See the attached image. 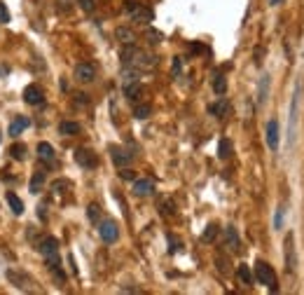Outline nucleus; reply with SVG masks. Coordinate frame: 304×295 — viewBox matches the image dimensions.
Listing matches in <instances>:
<instances>
[{"label": "nucleus", "instance_id": "4c0bfd02", "mask_svg": "<svg viewBox=\"0 0 304 295\" xmlns=\"http://www.w3.org/2000/svg\"><path fill=\"white\" fill-rule=\"evenodd\" d=\"M120 176L124 178V181H134V171H131V169H127V167L120 171Z\"/></svg>", "mask_w": 304, "mask_h": 295}, {"label": "nucleus", "instance_id": "4468645a", "mask_svg": "<svg viewBox=\"0 0 304 295\" xmlns=\"http://www.w3.org/2000/svg\"><path fill=\"white\" fill-rule=\"evenodd\" d=\"M40 253L45 258H56L59 255V242H56L54 237H45L40 242Z\"/></svg>", "mask_w": 304, "mask_h": 295}, {"label": "nucleus", "instance_id": "2eb2a0df", "mask_svg": "<svg viewBox=\"0 0 304 295\" xmlns=\"http://www.w3.org/2000/svg\"><path fill=\"white\" fill-rule=\"evenodd\" d=\"M28 127H31V120H28V117H24V115H19V117H14V120H12L10 129H7V134L17 138V136H19L24 129H28Z\"/></svg>", "mask_w": 304, "mask_h": 295}, {"label": "nucleus", "instance_id": "dca6fc26", "mask_svg": "<svg viewBox=\"0 0 304 295\" xmlns=\"http://www.w3.org/2000/svg\"><path fill=\"white\" fill-rule=\"evenodd\" d=\"M143 94V87H141V82L134 80V82H124V96H127L129 101H138Z\"/></svg>", "mask_w": 304, "mask_h": 295}, {"label": "nucleus", "instance_id": "ea45409f", "mask_svg": "<svg viewBox=\"0 0 304 295\" xmlns=\"http://www.w3.org/2000/svg\"><path fill=\"white\" fill-rule=\"evenodd\" d=\"M180 68H182V63H180V59L176 56V59H173V68H171V70H173V75L180 73Z\"/></svg>", "mask_w": 304, "mask_h": 295}, {"label": "nucleus", "instance_id": "ddd939ff", "mask_svg": "<svg viewBox=\"0 0 304 295\" xmlns=\"http://www.w3.org/2000/svg\"><path fill=\"white\" fill-rule=\"evenodd\" d=\"M267 145H269V150H274L276 153L278 150V122L276 120H269L267 122Z\"/></svg>", "mask_w": 304, "mask_h": 295}, {"label": "nucleus", "instance_id": "7ed1b4c3", "mask_svg": "<svg viewBox=\"0 0 304 295\" xmlns=\"http://www.w3.org/2000/svg\"><path fill=\"white\" fill-rule=\"evenodd\" d=\"M299 99H302V85L297 82V87L292 92V103H290V120H288V141L290 145L295 143V124H297V113H299Z\"/></svg>", "mask_w": 304, "mask_h": 295}, {"label": "nucleus", "instance_id": "f8f14e48", "mask_svg": "<svg viewBox=\"0 0 304 295\" xmlns=\"http://www.w3.org/2000/svg\"><path fill=\"white\" fill-rule=\"evenodd\" d=\"M295 265H297V258H295V237L288 235L285 237V269L292 274Z\"/></svg>", "mask_w": 304, "mask_h": 295}, {"label": "nucleus", "instance_id": "a19ab883", "mask_svg": "<svg viewBox=\"0 0 304 295\" xmlns=\"http://www.w3.org/2000/svg\"><path fill=\"white\" fill-rule=\"evenodd\" d=\"M218 269L220 272H227V260L225 258H218Z\"/></svg>", "mask_w": 304, "mask_h": 295}, {"label": "nucleus", "instance_id": "aec40b11", "mask_svg": "<svg viewBox=\"0 0 304 295\" xmlns=\"http://www.w3.org/2000/svg\"><path fill=\"white\" fill-rule=\"evenodd\" d=\"M115 35H117V40H120L122 45H134V42H136V33L131 31V28H127V26H120L115 31Z\"/></svg>", "mask_w": 304, "mask_h": 295}, {"label": "nucleus", "instance_id": "9d476101", "mask_svg": "<svg viewBox=\"0 0 304 295\" xmlns=\"http://www.w3.org/2000/svg\"><path fill=\"white\" fill-rule=\"evenodd\" d=\"M24 101H26L28 106H40V103H45V92L38 85H28L24 89Z\"/></svg>", "mask_w": 304, "mask_h": 295}, {"label": "nucleus", "instance_id": "f3484780", "mask_svg": "<svg viewBox=\"0 0 304 295\" xmlns=\"http://www.w3.org/2000/svg\"><path fill=\"white\" fill-rule=\"evenodd\" d=\"M209 113L223 120L225 115L230 113V101H227V99H220V101H216V103H211V106H209Z\"/></svg>", "mask_w": 304, "mask_h": 295}, {"label": "nucleus", "instance_id": "bb28decb", "mask_svg": "<svg viewBox=\"0 0 304 295\" xmlns=\"http://www.w3.org/2000/svg\"><path fill=\"white\" fill-rule=\"evenodd\" d=\"M267 92H269V75H262L260 78V89H257V103L267 101Z\"/></svg>", "mask_w": 304, "mask_h": 295}, {"label": "nucleus", "instance_id": "72a5a7b5", "mask_svg": "<svg viewBox=\"0 0 304 295\" xmlns=\"http://www.w3.org/2000/svg\"><path fill=\"white\" fill-rule=\"evenodd\" d=\"M56 7H59V12L68 14L73 10V0H56Z\"/></svg>", "mask_w": 304, "mask_h": 295}, {"label": "nucleus", "instance_id": "0eeeda50", "mask_svg": "<svg viewBox=\"0 0 304 295\" xmlns=\"http://www.w3.org/2000/svg\"><path fill=\"white\" fill-rule=\"evenodd\" d=\"M75 80L82 82V85H89V82L96 80V66L94 63H89V61H84V63H77L75 66Z\"/></svg>", "mask_w": 304, "mask_h": 295}, {"label": "nucleus", "instance_id": "2f4dec72", "mask_svg": "<svg viewBox=\"0 0 304 295\" xmlns=\"http://www.w3.org/2000/svg\"><path fill=\"white\" fill-rule=\"evenodd\" d=\"M145 38H148L150 45H157V42H162V40H164V35L159 33V31H155V28H150L148 33H145Z\"/></svg>", "mask_w": 304, "mask_h": 295}, {"label": "nucleus", "instance_id": "412c9836", "mask_svg": "<svg viewBox=\"0 0 304 295\" xmlns=\"http://www.w3.org/2000/svg\"><path fill=\"white\" fill-rule=\"evenodd\" d=\"M45 181H47V176H45V171H35L33 178H31V192H33V195L42 192V188H45Z\"/></svg>", "mask_w": 304, "mask_h": 295}, {"label": "nucleus", "instance_id": "58836bf2", "mask_svg": "<svg viewBox=\"0 0 304 295\" xmlns=\"http://www.w3.org/2000/svg\"><path fill=\"white\" fill-rule=\"evenodd\" d=\"M38 218H40V220H47V206H45V204L38 206Z\"/></svg>", "mask_w": 304, "mask_h": 295}, {"label": "nucleus", "instance_id": "473e14b6", "mask_svg": "<svg viewBox=\"0 0 304 295\" xmlns=\"http://www.w3.org/2000/svg\"><path fill=\"white\" fill-rule=\"evenodd\" d=\"M77 5L82 7V12H87V14H91L96 10V0H77Z\"/></svg>", "mask_w": 304, "mask_h": 295}, {"label": "nucleus", "instance_id": "79ce46f5", "mask_svg": "<svg viewBox=\"0 0 304 295\" xmlns=\"http://www.w3.org/2000/svg\"><path fill=\"white\" fill-rule=\"evenodd\" d=\"M75 101H77V103H80V106H87V103H89L87 94H77V99H75Z\"/></svg>", "mask_w": 304, "mask_h": 295}, {"label": "nucleus", "instance_id": "9b49d317", "mask_svg": "<svg viewBox=\"0 0 304 295\" xmlns=\"http://www.w3.org/2000/svg\"><path fill=\"white\" fill-rule=\"evenodd\" d=\"M131 190H134L136 197H150L155 192V181L152 178H136Z\"/></svg>", "mask_w": 304, "mask_h": 295}, {"label": "nucleus", "instance_id": "393cba45", "mask_svg": "<svg viewBox=\"0 0 304 295\" xmlns=\"http://www.w3.org/2000/svg\"><path fill=\"white\" fill-rule=\"evenodd\" d=\"M237 274H239V279H241V281L246 283V286H253V283H255V274L250 272V267H248V265H239Z\"/></svg>", "mask_w": 304, "mask_h": 295}, {"label": "nucleus", "instance_id": "5701e85b", "mask_svg": "<svg viewBox=\"0 0 304 295\" xmlns=\"http://www.w3.org/2000/svg\"><path fill=\"white\" fill-rule=\"evenodd\" d=\"M26 153H28L26 143H14V145L10 148V157H12V160H17V162L26 160Z\"/></svg>", "mask_w": 304, "mask_h": 295}, {"label": "nucleus", "instance_id": "cd10ccee", "mask_svg": "<svg viewBox=\"0 0 304 295\" xmlns=\"http://www.w3.org/2000/svg\"><path fill=\"white\" fill-rule=\"evenodd\" d=\"M213 92H216L218 96H223L225 92H227V80H225V75H216V78H213Z\"/></svg>", "mask_w": 304, "mask_h": 295}, {"label": "nucleus", "instance_id": "4be33fe9", "mask_svg": "<svg viewBox=\"0 0 304 295\" xmlns=\"http://www.w3.org/2000/svg\"><path fill=\"white\" fill-rule=\"evenodd\" d=\"M38 157L45 162H54V148H52V143H47V141L38 143Z\"/></svg>", "mask_w": 304, "mask_h": 295}, {"label": "nucleus", "instance_id": "a878e982", "mask_svg": "<svg viewBox=\"0 0 304 295\" xmlns=\"http://www.w3.org/2000/svg\"><path fill=\"white\" fill-rule=\"evenodd\" d=\"M7 204H10V208H12L14 215H21V213H24V201H21L19 197L14 195V192H7Z\"/></svg>", "mask_w": 304, "mask_h": 295}, {"label": "nucleus", "instance_id": "423d86ee", "mask_svg": "<svg viewBox=\"0 0 304 295\" xmlns=\"http://www.w3.org/2000/svg\"><path fill=\"white\" fill-rule=\"evenodd\" d=\"M7 279L17 286L19 290H26V293H33L35 286H33V279L26 276L24 272H17V269H7Z\"/></svg>", "mask_w": 304, "mask_h": 295}, {"label": "nucleus", "instance_id": "6e6552de", "mask_svg": "<svg viewBox=\"0 0 304 295\" xmlns=\"http://www.w3.org/2000/svg\"><path fill=\"white\" fill-rule=\"evenodd\" d=\"M75 162H77L82 169L98 167V157H96V153H91L89 148H77V150H75Z\"/></svg>", "mask_w": 304, "mask_h": 295}, {"label": "nucleus", "instance_id": "37998d69", "mask_svg": "<svg viewBox=\"0 0 304 295\" xmlns=\"http://www.w3.org/2000/svg\"><path fill=\"white\" fill-rule=\"evenodd\" d=\"M7 73H10V66H5V63H0V78H5Z\"/></svg>", "mask_w": 304, "mask_h": 295}, {"label": "nucleus", "instance_id": "f257e3e1", "mask_svg": "<svg viewBox=\"0 0 304 295\" xmlns=\"http://www.w3.org/2000/svg\"><path fill=\"white\" fill-rule=\"evenodd\" d=\"M120 59H122V66L124 68H129V70H138V73H143V70H152V68L157 66V56L143 52V49H138L136 45H124Z\"/></svg>", "mask_w": 304, "mask_h": 295}, {"label": "nucleus", "instance_id": "20e7f679", "mask_svg": "<svg viewBox=\"0 0 304 295\" xmlns=\"http://www.w3.org/2000/svg\"><path fill=\"white\" fill-rule=\"evenodd\" d=\"M124 10L129 12V17L138 24H150L152 21V10L150 7H143L141 3H136V0H127L124 3Z\"/></svg>", "mask_w": 304, "mask_h": 295}, {"label": "nucleus", "instance_id": "1a4fd4ad", "mask_svg": "<svg viewBox=\"0 0 304 295\" xmlns=\"http://www.w3.org/2000/svg\"><path fill=\"white\" fill-rule=\"evenodd\" d=\"M108 150H110V157H113V162H115V167H120V169L129 167V164H131V160H134V155H129L127 150H124V148H120V145H110Z\"/></svg>", "mask_w": 304, "mask_h": 295}, {"label": "nucleus", "instance_id": "e433bc0d", "mask_svg": "<svg viewBox=\"0 0 304 295\" xmlns=\"http://www.w3.org/2000/svg\"><path fill=\"white\" fill-rule=\"evenodd\" d=\"M169 244H171V246H169L171 253H176L178 248H180V242H178V239H173V235H169Z\"/></svg>", "mask_w": 304, "mask_h": 295}, {"label": "nucleus", "instance_id": "f03ea898", "mask_svg": "<svg viewBox=\"0 0 304 295\" xmlns=\"http://www.w3.org/2000/svg\"><path fill=\"white\" fill-rule=\"evenodd\" d=\"M255 281L257 283H262V286H267L269 290H276V272L271 269V265H267L264 260H257L255 262Z\"/></svg>", "mask_w": 304, "mask_h": 295}, {"label": "nucleus", "instance_id": "c756f323", "mask_svg": "<svg viewBox=\"0 0 304 295\" xmlns=\"http://www.w3.org/2000/svg\"><path fill=\"white\" fill-rule=\"evenodd\" d=\"M87 218L98 225V223H101V206H98V204H89L87 206Z\"/></svg>", "mask_w": 304, "mask_h": 295}, {"label": "nucleus", "instance_id": "b1692460", "mask_svg": "<svg viewBox=\"0 0 304 295\" xmlns=\"http://www.w3.org/2000/svg\"><path fill=\"white\" fill-rule=\"evenodd\" d=\"M232 150H234V145H232L230 138H223V141L218 143V157H220V160H230Z\"/></svg>", "mask_w": 304, "mask_h": 295}, {"label": "nucleus", "instance_id": "c03bdc74", "mask_svg": "<svg viewBox=\"0 0 304 295\" xmlns=\"http://www.w3.org/2000/svg\"><path fill=\"white\" fill-rule=\"evenodd\" d=\"M278 3H283V0H269V5H278Z\"/></svg>", "mask_w": 304, "mask_h": 295}, {"label": "nucleus", "instance_id": "39448f33", "mask_svg": "<svg viewBox=\"0 0 304 295\" xmlns=\"http://www.w3.org/2000/svg\"><path fill=\"white\" fill-rule=\"evenodd\" d=\"M98 235H101V242H106V244H115L117 239H120V228H117V223H115V220L106 218V220L98 223Z\"/></svg>", "mask_w": 304, "mask_h": 295}, {"label": "nucleus", "instance_id": "f704fd0d", "mask_svg": "<svg viewBox=\"0 0 304 295\" xmlns=\"http://www.w3.org/2000/svg\"><path fill=\"white\" fill-rule=\"evenodd\" d=\"M10 21V12H7L5 3H0V24H7Z\"/></svg>", "mask_w": 304, "mask_h": 295}, {"label": "nucleus", "instance_id": "6ab92c4d", "mask_svg": "<svg viewBox=\"0 0 304 295\" xmlns=\"http://www.w3.org/2000/svg\"><path fill=\"white\" fill-rule=\"evenodd\" d=\"M225 242H227V246H230V251H234V253H237L239 248H241V242H239V232L234 228H227L225 230Z\"/></svg>", "mask_w": 304, "mask_h": 295}, {"label": "nucleus", "instance_id": "a211bd4d", "mask_svg": "<svg viewBox=\"0 0 304 295\" xmlns=\"http://www.w3.org/2000/svg\"><path fill=\"white\" fill-rule=\"evenodd\" d=\"M82 131V127L77 124V122H70V120H63L59 124V134L61 136H77Z\"/></svg>", "mask_w": 304, "mask_h": 295}, {"label": "nucleus", "instance_id": "7c9ffc66", "mask_svg": "<svg viewBox=\"0 0 304 295\" xmlns=\"http://www.w3.org/2000/svg\"><path fill=\"white\" fill-rule=\"evenodd\" d=\"M218 232H220V228L213 223V225H209V228H206V232L201 235V239H204V242H213V239L218 237Z\"/></svg>", "mask_w": 304, "mask_h": 295}, {"label": "nucleus", "instance_id": "c9c22d12", "mask_svg": "<svg viewBox=\"0 0 304 295\" xmlns=\"http://www.w3.org/2000/svg\"><path fill=\"white\" fill-rule=\"evenodd\" d=\"M274 225H276V230L283 228V208H278V213L274 215Z\"/></svg>", "mask_w": 304, "mask_h": 295}, {"label": "nucleus", "instance_id": "c85d7f7f", "mask_svg": "<svg viewBox=\"0 0 304 295\" xmlns=\"http://www.w3.org/2000/svg\"><path fill=\"white\" fill-rule=\"evenodd\" d=\"M150 113H152V106H150V103H141V106L134 108L136 120H145V117H150Z\"/></svg>", "mask_w": 304, "mask_h": 295}]
</instances>
